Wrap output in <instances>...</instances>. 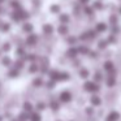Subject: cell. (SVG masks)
Returning <instances> with one entry per match:
<instances>
[{
    "instance_id": "21",
    "label": "cell",
    "mask_w": 121,
    "mask_h": 121,
    "mask_svg": "<svg viewBox=\"0 0 121 121\" xmlns=\"http://www.w3.org/2000/svg\"><path fill=\"white\" fill-rule=\"evenodd\" d=\"M22 30H24L25 33H30L33 30V25L31 24H25L24 26H22Z\"/></svg>"
},
{
    "instance_id": "14",
    "label": "cell",
    "mask_w": 121,
    "mask_h": 121,
    "mask_svg": "<svg viewBox=\"0 0 121 121\" xmlns=\"http://www.w3.org/2000/svg\"><path fill=\"white\" fill-rule=\"evenodd\" d=\"M9 27H11V25L8 24V22H3V24H0V31H8Z\"/></svg>"
},
{
    "instance_id": "51",
    "label": "cell",
    "mask_w": 121,
    "mask_h": 121,
    "mask_svg": "<svg viewBox=\"0 0 121 121\" xmlns=\"http://www.w3.org/2000/svg\"><path fill=\"white\" fill-rule=\"evenodd\" d=\"M0 12H1V9H0Z\"/></svg>"
},
{
    "instance_id": "16",
    "label": "cell",
    "mask_w": 121,
    "mask_h": 121,
    "mask_svg": "<svg viewBox=\"0 0 121 121\" xmlns=\"http://www.w3.org/2000/svg\"><path fill=\"white\" fill-rule=\"evenodd\" d=\"M8 76L11 77V78H14V77H17V76H18V69H17V68L11 69V70H9V73H8Z\"/></svg>"
},
{
    "instance_id": "35",
    "label": "cell",
    "mask_w": 121,
    "mask_h": 121,
    "mask_svg": "<svg viewBox=\"0 0 121 121\" xmlns=\"http://www.w3.org/2000/svg\"><path fill=\"white\" fill-rule=\"evenodd\" d=\"M102 78H103V77H102V74H100L99 72L95 73V76H94V81L95 82H100V81H102Z\"/></svg>"
},
{
    "instance_id": "31",
    "label": "cell",
    "mask_w": 121,
    "mask_h": 121,
    "mask_svg": "<svg viewBox=\"0 0 121 121\" xmlns=\"http://www.w3.org/2000/svg\"><path fill=\"white\" fill-rule=\"evenodd\" d=\"M14 65H16V68H17V69H21L22 66H24V59H20V60H17Z\"/></svg>"
},
{
    "instance_id": "9",
    "label": "cell",
    "mask_w": 121,
    "mask_h": 121,
    "mask_svg": "<svg viewBox=\"0 0 121 121\" xmlns=\"http://www.w3.org/2000/svg\"><path fill=\"white\" fill-rule=\"evenodd\" d=\"M95 30H96L98 33H103V31H105V30H107V25H105L104 22H100V24L96 25Z\"/></svg>"
},
{
    "instance_id": "25",
    "label": "cell",
    "mask_w": 121,
    "mask_h": 121,
    "mask_svg": "<svg viewBox=\"0 0 121 121\" xmlns=\"http://www.w3.org/2000/svg\"><path fill=\"white\" fill-rule=\"evenodd\" d=\"M79 76H81L82 78H87V77H89V70H87V69H81Z\"/></svg>"
},
{
    "instance_id": "46",
    "label": "cell",
    "mask_w": 121,
    "mask_h": 121,
    "mask_svg": "<svg viewBox=\"0 0 121 121\" xmlns=\"http://www.w3.org/2000/svg\"><path fill=\"white\" fill-rule=\"evenodd\" d=\"M89 3V0H81V4H87Z\"/></svg>"
},
{
    "instance_id": "41",
    "label": "cell",
    "mask_w": 121,
    "mask_h": 121,
    "mask_svg": "<svg viewBox=\"0 0 121 121\" xmlns=\"http://www.w3.org/2000/svg\"><path fill=\"white\" fill-rule=\"evenodd\" d=\"M9 50H11V46H9V43H4V44H3V51L8 52Z\"/></svg>"
},
{
    "instance_id": "28",
    "label": "cell",
    "mask_w": 121,
    "mask_h": 121,
    "mask_svg": "<svg viewBox=\"0 0 121 121\" xmlns=\"http://www.w3.org/2000/svg\"><path fill=\"white\" fill-rule=\"evenodd\" d=\"M17 53H18V56H21V59H26V53H25L24 48H18V50H17Z\"/></svg>"
},
{
    "instance_id": "44",
    "label": "cell",
    "mask_w": 121,
    "mask_h": 121,
    "mask_svg": "<svg viewBox=\"0 0 121 121\" xmlns=\"http://www.w3.org/2000/svg\"><path fill=\"white\" fill-rule=\"evenodd\" d=\"M86 113H87V115H92V108H87Z\"/></svg>"
},
{
    "instance_id": "24",
    "label": "cell",
    "mask_w": 121,
    "mask_h": 121,
    "mask_svg": "<svg viewBox=\"0 0 121 121\" xmlns=\"http://www.w3.org/2000/svg\"><path fill=\"white\" fill-rule=\"evenodd\" d=\"M18 13H20V17H21V20H26L27 17H29V14H27V12H25V11H21V9H18Z\"/></svg>"
},
{
    "instance_id": "47",
    "label": "cell",
    "mask_w": 121,
    "mask_h": 121,
    "mask_svg": "<svg viewBox=\"0 0 121 121\" xmlns=\"http://www.w3.org/2000/svg\"><path fill=\"white\" fill-rule=\"evenodd\" d=\"M0 121H3V117H1V116H0Z\"/></svg>"
},
{
    "instance_id": "38",
    "label": "cell",
    "mask_w": 121,
    "mask_h": 121,
    "mask_svg": "<svg viewBox=\"0 0 121 121\" xmlns=\"http://www.w3.org/2000/svg\"><path fill=\"white\" fill-rule=\"evenodd\" d=\"M89 31H87V33H82V34H81V37H79V39H81V40H86V39H89Z\"/></svg>"
},
{
    "instance_id": "48",
    "label": "cell",
    "mask_w": 121,
    "mask_h": 121,
    "mask_svg": "<svg viewBox=\"0 0 121 121\" xmlns=\"http://www.w3.org/2000/svg\"><path fill=\"white\" fill-rule=\"evenodd\" d=\"M3 1H4V0H0V3H3Z\"/></svg>"
},
{
    "instance_id": "36",
    "label": "cell",
    "mask_w": 121,
    "mask_h": 121,
    "mask_svg": "<svg viewBox=\"0 0 121 121\" xmlns=\"http://www.w3.org/2000/svg\"><path fill=\"white\" fill-rule=\"evenodd\" d=\"M26 59H27L29 61H35V60H37V55H34V53H30V55L26 56Z\"/></svg>"
},
{
    "instance_id": "37",
    "label": "cell",
    "mask_w": 121,
    "mask_h": 121,
    "mask_svg": "<svg viewBox=\"0 0 121 121\" xmlns=\"http://www.w3.org/2000/svg\"><path fill=\"white\" fill-rule=\"evenodd\" d=\"M51 12H52V13H57V12H60V7L59 5H52L51 7Z\"/></svg>"
},
{
    "instance_id": "26",
    "label": "cell",
    "mask_w": 121,
    "mask_h": 121,
    "mask_svg": "<svg viewBox=\"0 0 121 121\" xmlns=\"http://www.w3.org/2000/svg\"><path fill=\"white\" fill-rule=\"evenodd\" d=\"M60 21L63 22V24H66V22L69 21V16L68 14H60Z\"/></svg>"
},
{
    "instance_id": "11",
    "label": "cell",
    "mask_w": 121,
    "mask_h": 121,
    "mask_svg": "<svg viewBox=\"0 0 121 121\" xmlns=\"http://www.w3.org/2000/svg\"><path fill=\"white\" fill-rule=\"evenodd\" d=\"M90 102H91V104L94 105V107H96V105H99L100 103H102V100H100L99 96H96V95H94V96L90 99Z\"/></svg>"
},
{
    "instance_id": "45",
    "label": "cell",
    "mask_w": 121,
    "mask_h": 121,
    "mask_svg": "<svg viewBox=\"0 0 121 121\" xmlns=\"http://www.w3.org/2000/svg\"><path fill=\"white\" fill-rule=\"evenodd\" d=\"M53 82H55V81H52V79H51V81H50V82H48V83H47V86L50 87V89H51V87L53 86Z\"/></svg>"
},
{
    "instance_id": "32",
    "label": "cell",
    "mask_w": 121,
    "mask_h": 121,
    "mask_svg": "<svg viewBox=\"0 0 121 121\" xmlns=\"http://www.w3.org/2000/svg\"><path fill=\"white\" fill-rule=\"evenodd\" d=\"M92 8H94V9H102V8H103V4L100 3V1H98V0H96V1L92 4Z\"/></svg>"
},
{
    "instance_id": "30",
    "label": "cell",
    "mask_w": 121,
    "mask_h": 121,
    "mask_svg": "<svg viewBox=\"0 0 121 121\" xmlns=\"http://www.w3.org/2000/svg\"><path fill=\"white\" fill-rule=\"evenodd\" d=\"M85 13L89 14V16H92V13H94V8H91V7H85Z\"/></svg>"
},
{
    "instance_id": "50",
    "label": "cell",
    "mask_w": 121,
    "mask_h": 121,
    "mask_svg": "<svg viewBox=\"0 0 121 121\" xmlns=\"http://www.w3.org/2000/svg\"><path fill=\"white\" fill-rule=\"evenodd\" d=\"M120 12H121V8H120Z\"/></svg>"
},
{
    "instance_id": "23",
    "label": "cell",
    "mask_w": 121,
    "mask_h": 121,
    "mask_svg": "<svg viewBox=\"0 0 121 121\" xmlns=\"http://www.w3.org/2000/svg\"><path fill=\"white\" fill-rule=\"evenodd\" d=\"M33 85H34L35 87H39V86H42V85H43V81H42V78H35L34 81H33Z\"/></svg>"
},
{
    "instance_id": "49",
    "label": "cell",
    "mask_w": 121,
    "mask_h": 121,
    "mask_svg": "<svg viewBox=\"0 0 121 121\" xmlns=\"http://www.w3.org/2000/svg\"><path fill=\"white\" fill-rule=\"evenodd\" d=\"M12 121H20V120H12Z\"/></svg>"
},
{
    "instance_id": "22",
    "label": "cell",
    "mask_w": 121,
    "mask_h": 121,
    "mask_svg": "<svg viewBox=\"0 0 121 121\" xmlns=\"http://www.w3.org/2000/svg\"><path fill=\"white\" fill-rule=\"evenodd\" d=\"M12 20H13V21H20V20H21V17H20V13H18V11H14L13 13H12Z\"/></svg>"
},
{
    "instance_id": "1",
    "label": "cell",
    "mask_w": 121,
    "mask_h": 121,
    "mask_svg": "<svg viewBox=\"0 0 121 121\" xmlns=\"http://www.w3.org/2000/svg\"><path fill=\"white\" fill-rule=\"evenodd\" d=\"M83 89L89 92H96L99 91V85H96L95 82H86L83 85Z\"/></svg>"
},
{
    "instance_id": "43",
    "label": "cell",
    "mask_w": 121,
    "mask_h": 121,
    "mask_svg": "<svg viewBox=\"0 0 121 121\" xmlns=\"http://www.w3.org/2000/svg\"><path fill=\"white\" fill-rule=\"evenodd\" d=\"M111 24H112V25H116V24H117V17H116V16H112V17H111Z\"/></svg>"
},
{
    "instance_id": "15",
    "label": "cell",
    "mask_w": 121,
    "mask_h": 121,
    "mask_svg": "<svg viewBox=\"0 0 121 121\" xmlns=\"http://www.w3.org/2000/svg\"><path fill=\"white\" fill-rule=\"evenodd\" d=\"M104 69L107 72L113 70V63H112V61H105V63H104Z\"/></svg>"
},
{
    "instance_id": "5",
    "label": "cell",
    "mask_w": 121,
    "mask_h": 121,
    "mask_svg": "<svg viewBox=\"0 0 121 121\" xmlns=\"http://www.w3.org/2000/svg\"><path fill=\"white\" fill-rule=\"evenodd\" d=\"M50 77L52 81H59V78H60V72L59 70H51L50 72Z\"/></svg>"
},
{
    "instance_id": "3",
    "label": "cell",
    "mask_w": 121,
    "mask_h": 121,
    "mask_svg": "<svg viewBox=\"0 0 121 121\" xmlns=\"http://www.w3.org/2000/svg\"><path fill=\"white\" fill-rule=\"evenodd\" d=\"M118 118H120V113L116 112V111H112V112L108 115L107 121H118Z\"/></svg>"
},
{
    "instance_id": "12",
    "label": "cell",
    "mask_w": 121,
    "mask_h": 121,
    "mask_svg": "<svg viewBox=\"0 0 121 121\" xmlns=\"http://www.w3.org/2000/svg\"><path fill=\"white\" fill-rule=\"evenodd\" d=\"M52 31H53V29H52V26H51V25H44V26H43V33H44L46 35H51L52 34Z\"/></svg>"
},
{
    "instance_id": "6",
    "label": "cell",
    "mask_w": 121,
    "mask_h": 121,
    "mask_svg": "<svg viewBox=\"0 0 121 121\" xmlns=\"http://www.w3.org/2000/svg\"><path fill=\"white\" fill-rule=\"evenodd\" d=\"M78 52H79V51H78V48L72 47V48H69V50H68L66 55H68L69 57H76V56H77V53H78Z\"/></svg>"
},
{
    "instance_id": "18",
    "label": "cell",
    "mask_w": 121,
    "mask_h": 121,
    "mask_svg": "<svg viewBox=\"0 0 121 121\" xmlns=\"http://www.w3.org/2000/svg\"><path fill=\"white\" fill-rule=\"evenodd\" d=\"M66 79H69V73L60 72V78H59V81H66Z\"/></svg>"
},
{
    "instance_id": "19",
    "label": "cell",
    "mask_w": 121,
    "mask_h": 121,
    "mask_svg": "<svg viewBox=\"0 0 121 121\" xmlns=\"http://www.w3.org/2000/svg\"><path fill=\"white\" fill-rule=\"evenodd\" d=\"M22 107H24V111H26V112H31V111H33V105L30 104L29 102H25Z\"/></svg>"
},
{
    "instance_id": "27",
    "label": "cell",
    "mask_w": 121,
    "mask_h": 121,
    "mask_svg": "<svg viewBox=\"0 0 121 121\" xmlns=\"http://www.w3.org/2000/svg\"><path fill=\"white\" fill-rule=\"evenodd\" d=\"M78 51H79L81 53H83V55H86V53H89V52H90V50H89L87 47H85V46H81V47L78 48Z\"/></svg>"
},
{
    "instance_id": "7",
    "label": "cell",
    "mask_w": 121,
    "mask_h": 121,
    "mask_svg": "<svg viewBox=\"0 0 121 121\" xmlns=\"http://www.w3.org/2000/svg\"><path fill=\"white\" fill-rule=\"evenodd\" d=\"M57 31H59V34H61V35H66V34H68V26H66V24L60 25L59 29H57Z\"/></svg>"
},
{
    "instance_id": "42",
    "label": "cell",
    "mask_w": 121,
    "mask_h": 121,
    "mask_svg": "<svg viewBox=\"0 0 121 121\" xmlns=\"http://www.w3.org/2000/svg\"><path fill=\"white\" fill-rule=\"evenodd\" d=\"M77 42V39L74 37H70V38H68V43L69 44H74V43Z\"/></svg>"
},
{
    "instance_id": "17",
    "label": "cell",
    "mask_w": 121,
    "mask_h": 121,
    "mask_svg": "<svg viewBox=\"0 0 121 121\" xmlns=\"http://www.w3.org/2000/svg\"><path fill=\"white\" fill-rule=\"evenodd\" d=\"M50 107H51V109H52V111H57L59 107H60V104H59L56 100H52V102L50 103Z\"/></svg>"
},
{
    "instance_id": "34",
    "label": "cell",
    "mask_w": 121,
    "mask_h": 121,
    "mask_svg": "<svg viewBox=\"0 0 121 121\" xmlns=\"http://www.w3.org/2000/svg\"><path fill=\"white\" fill-rule=\"evenodd\" d=\"M37 109H38V111H43V109H46V104H44L43 102H39V103L37 104Z\"/></svg>"
},
{
    "instance_id": "39",
    "label": "cell",
    "mask_w": 121,
    "mask_h": 121,
    "mask_svg": "<svg viewBox=\"0 0 121 121\" xmlns=\"http://www.w3.org/2000/svg\"><path fill=\"white\" fill-rule=\"evenodd\" d=\"M107 40H100L99 42V48H102V50H104L105 47H107Z\"/></svg>"
},
{
    "instance_id": "20",
    "label": "cell",
    "mask_w": 121,
    "mask_h": 121,
    "mask_svg": "<svg viewBox=\"0 0 121 121\" xmlns=\"http://www.w3.org/2000/svg\"><path fill=\"white\" fill-rule=\"evenodd\" d=\"M11 7H12V8H14L16 11H18L21 5H20V1H18V0H12V1H11Z\"/></svg>"
},
{
    "instance_id": "29",
    "label": "cell",
    "mask_w": 121,
    "mask_h": 121,
    "mask_svg": "<svg viewBox=\"0 0 121 121\" xmlns=\"http://www.w3.org/2000/svg\"><path fill=\"white\" fill-rule=\"evenodd\" d=\"M38 65L37 64H31V65H30V68H29V72L30 73H35V72H38Z\"/></svg>"
},
{
    "instance_id": "10",
    "label": "cell",
    "mask_w": 121,
    "mask_h": 121,
    "mask_svg": "<svg viewBox=\"0 0 121 121\" xmlns=\"http://www.w3.org/2000/svg\"><path fill=\"white\" fill-rule=\"evenodd\" d=\"M30 120L31 121H40L42 117H40V115L38 112H30Z\"/></svg>"
},
{
    "instance_id": "13",
    "label": "cell",
    "mask_w": 121,
    "mask_h": 121,
    "mask_svg": "<svg viewBox=\"0 0 121 121\" xmlns=\"http://www.w3.org/2000/svg\"><path fill=\"white\" fill-rule=\"evenodd\" d=\"M107 86H109V87H112V86H115V83H116V79H115V77L113 76H108V78H107Z\"/></svg>"
},
{
    "instance_id": "40",
    "label": "cell",
    "mask_w": 121,
    "mask_h": 121,
    "mask_svg": "<svg viewBox=\"0 0 121 121\" xmlns=\"http://www.w3.org/2000/svg\"><path fill=\"white\" fill-rule=\"evenodd\" d=\"M96 30L95 31H92V30H90L89 31V37H90V39H95V37H96Z\"/></svg>"
},
{
    "instance_id": "4",
    "label": "cell",
    "mask_w": 121,
    "mask_h": 121,
    "mask_svg": "<svg viewBox=\"0 0 121 121\" xmlns=\"http://www.w3.org/2000/svg\"><path fill=\"white\" fill-rule=\"evenodd\" d=\"M37 40H38V38H37V35H34V34H30L29 37L26 38V43L29 46H34L35 43H37Z\"/></svg>"
},
{
    "instance_id": "2",
    "label": "cell",
    "mask_w": 121,
    "mask_h": 121,
    "mask_svg": "<svg viewBox=\"0 0 121 121\" xmlns=\"http://www.w3.org/2000/svg\"><path fill=\"white\" fill-rule=\"evenodd\" d=\"M72 100V94L69 91H63L60 94V102L63 103H69Z\"/></svg>"
},
{
    "instance_id": "8",
    "label": "cell",
    "mask_w": 121,
    "mask_h": 121,
    "mask_svg": "<svg viewBox=\"0 0 121 121\" xmlns=\"http://www.w3.org/2000/svg\"><path fill=\"white\" fill-rule=\"evenodd\" d=\"M29 118H30V112H26V111H24L22 113H20V116H18L20 121H27Z\"/></svg>"
},
{
    "instance_id": "33",
    "label": "cell",
    "mask_w": 121,
    "mask_h": 121,
    "mask_svg": "<svg viewBox=\"0 0 121 121\" xmlns=\"http://www.w3.org/2000/svg\"><path fill=\"white\" fill-rule=\"evenodd\" d=\"M1 64L5 65V66H9V65H11V59H9V57H4L3 60H1Z\"/></svg>"
}]
</instances>
